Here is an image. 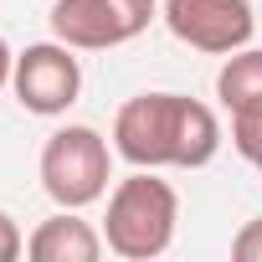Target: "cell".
Wrapping results in <instances>:
<instances>
[{
  "mask_svg": "<svg viewBox=\"0 0 262 262\" xmlns=\"http://www.w3.org/2000/svg\"><path fill=\"white\" fill-rule=\"evenodd\" d=\"M41 190L67 206V211H82L93 201L108 195V180H113V144L98 134L93 123H67L41 144Z\"/></svg>",
  "mask_w": 262,
  "mask_h": 262,
  "instance_id": "3",
  "label": "cell"
},
{
  "mask_svg": "<svg viewBox=\"0 0 262 262\" xmlns=\"http://www.w3.org/2000/svg\"><path fill=\"white\" fill-rule=\"evenodd\" d=\"M160 16L155 0H57L52 6V36L72 52H113L149 31Z\"/></svg>",
  "mask_w": 262,
  "mask_h": 262,
  "instance_id": "4",
  "label": "cell"
},
{
  "mask_svg": "<svg viewBox=\"0 0 262 262\" xmlns=\"http://www.w3.org/2000/svg\"><path fill=\"white\" fill-rule=\"evenodd\" d=\"M165 26L190 52L231 57L252 41L257 16H252V0H165Z\"/></svg>",
  "mask_w": 262,
  "mask_h": 262,
  "instance_id": "6",
  "label": "cell"
},
{
  "mask_svg": "<svg viewBox=\"0 0 262 262\" xmlns=\"http://www.w3.org/2000/svg\"><path fill=\"white\" fill-rule=\"evenodd\" d=\"M180 226V195L170 180L155 170H134L108 190V216H103V242L123 262H149L165 257Z\"/></svg>",
  "mask_w": 262,
  "mask_h": 262,
  "instance_id": "2",
  "label": "cell"
},
{
  "mask_svg": "<svg viewBox=\"0 0 262 262\" xmlns=\"http://www.w3.org/2000/svg\"><path fill=\"white\" fill-rule=\"evenodd\" d=\"M221 149V118L185 93H139L113 113V155L134 170H201Z\"/></svg>",
  "mask_w": 262,
  "mask_h": 262,
  "instance_id": "1",
  "label": "cell"
},
{
  "mask_svg": "<svg viewBox=\"0 0 262 262\" xmlns=\"http://www.w3.org/2000/svg\"><path fill=\"white\" fill-rule=\"evenodd\" d=\"M21 252H26V236H21L16 216H11V211H0V262H16Z\"/></svg>",
  "mask_w": 262,
  "mask_h": 262,
  "instance_id": "11",
  "label": "cell"
},
{
  "mask_svg": "<svg viewBox=\"0 0 262 262\" xmlns=\"http://www.w3.org/2000/svg\"><path fill=\"white\" fill-rule=\"evenodd\" d=\"M11 72H16V52L6 47V36H0V88L11 82Z\"/></svg>",
  "mask_w": 262,
  "mask_h": 262,
  "instance_id": "12",
  "label": "cell"
},
{
  "mask_svg": "<svg viewBox=\"0 0 262 262\" xmlns=\"http://www.w3.org/2000/svg\"><path fill=\"white\" fill-rule=\"evenodd\" d=\"M231 144H236V155L262 175V118H231Z\"/></svg>",
  "mask_w": 262,
  "mask_h": 262,
  "instance_id": "9",
  "label": "cell"
},
{
  "mask_svg": "<svg viewBox=\"0 0 262 262\" xmlns=\"http://www.w3.org/2000/svg\"><path fill=\"white\" fill-rule=\"evenodd\" d=\"M11 93L26 113L36 118H57L77 103L82 93V67L72 57L67 41H31L26 52H16V72H11Z\"/></svg>",
  "mask_w": 262,
  "mask_h": 262,
  "instance_id": "5",
  "label": "cell"
},
{
  "mask_svg": "<svg viewBox=\"0 0 262 262\" xmlns=\"http://www.w3.org/2000/svg\"><path fill=\"white\" fill-rule=\"evenodd\" d=\"M103 231L93 221H82L77 211L57 206V216H47L31 236H26V257L31 262H98L103 257Z\"/></svg>",
  "mask_w": 262,
  "mask_h": 262,
  "instance_id": "7",
  "label": "cell"
},
{
  "mask_svg": "<svg viewBox=\"0 0 262 262\" xmlns=\"http://www.w3.org/2000/svg\"><path fill=\"white\" fill-rule=\"evenodd\" d=\"M216 98L231 118H262V47H242L221 62Z\"/></svg>",
  "mask_w": 262,
  "mask_h": 262,
  "instance_id": "8",
  "label": "cell"
},
{
  "mask_svg": "<svg viewBox=\"0 0 262 262\" xmlns=\"http://www.w3.org/2000/svg\"><path fill=\"white\" fill-rule=\"evenodd\" d=\"M231 257H236V262H262V216H252V221L231 236Z\"/></svg>",
  "mask_w": 262,
  "mask_h": 262,
  "instance_id": "10",
  "label": "cell"
}]
</instances>
